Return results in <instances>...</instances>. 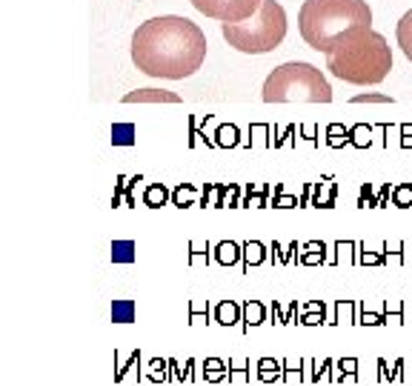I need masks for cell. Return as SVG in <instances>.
<instances>
[{
  "mask_svg": "<svg viewBox=\"0 0 412 386\" xmlns=\"http://www.w3.org/2000/svg\"><path fill=\"white\" fill-rule=\"evenodd\" d=\"M306 380V360H284V386H295Z\"/></svg>",
  "mask_w": 412,
  "mask_h": 386,
  "instance_id": "cell-15",
  "label": "cell"
},
{
  "mask_svg": "<svg viewBox=\"0 0 412 386\" xmlns=\"http://www.w3.org/2000/svg\"><path fill=\"white\" fill-rule=\"evenodd\" d=\"M255 375H258L261 383H281L284 380V360L261 358L258 366H255Z\"/></svg>",
  "mask_w": 412,
  "mask_h": 386,
  "instance_id": "cell-9",
  "label": "cell"
},
{
  "mask_svg": "<svg viewBox=\"0 0 412 386\" xmlns=\"http://www.w3.org/2000/svg\"><path fill=\"white\" fill-rule=\"evenodd\" d=\"M238 321H241V315H238V306H235V303H221L218 306V323L221 326H232Z\"/></svg>",
  "mask_w": 412,
  "mask_h": 386,
  "instance_id": "cell-19",
  "label": "cell"
},
{
  "mask_svg": "<svg viewBox=\"0 0 412 386\" xmlns=\"http://www.w3.org/2000/svg\"><path fill=\"white\" fill-rule=\"evenodd\" d=\"M206 34L181 14L149 17L132 34V63L149 77L184 81L206 61Z\"/></svg>",
  "mask_w": 412,
  "mask_h": 386,
  "instance_id": "cell-1",
  "label": "cell"
},
{
  "mask_svg": "<svg viewBox=\"0 0 412 386\" xmlns=\"http://www.w3.org/2000/svg\"><path fill=\"white\" fill-rule=\"evenodd\" d=\"M124 103H181V98L166 89H137L124 94Z\"/></svg>",
  "mask_w": 412,
  "mask_h": 386,
  "instance_id": "cell-7",
  "label": "cell"
},
{
  "mask_svg": "<svg viewBox=\"0 0 412 386\" xmlns=\"http://www.w3.org/2000/svg\"><path fill=\"white\" fill-rule=\"evenodd\" d=\"M249 261H252V263H258V261H261V246H258V243H252V246H249Z\"/></svg>",
  "mask_w": 412,
  "mask_h": 386,
  "instance_id": "cell-28",
  "label": "cell"
},
{
  "mask_svg": "<svg viewBox=\"0 0 412 386\" xmlns=\"http://www.w3.org/2000/svg\"><path fill=\"white\" fill-rule=\"evenodd\" d=\"M201 378L206 383H221L229 378V363H224L221 358H206L201 363Z\"/></svg>",
  "mask_w": 412,
  "mask_h": 386,
  "instance_id": "cell-11",
  "label": "cell"
},
{
  "mask_svg": "<svg viewBox=\"0 0 412 386\" xmlns=\"http://www.w3.org/2000/svg\"><path fill=\"white\" fill-rule=\"evenodd\" d=\"M146 378H149L152 383H169V380H172L169 360H166V358H155V360H149V366H146Z\"/></svg>",
  "mask_w": 412,
  "mask_h": 386,
  "instance_id": "cell-14",
  "label": "cell"
},
{
  "mask_svg": "<svg viewBox=\"0 0 412 386\" xmlns=\"http://www.w3.org/2000/svg\"><path fill=\"white\" fill-rule=\"evenodd\" d=\"M332 369H335V360H332V358L306 360V380H309V383H321V380H329V383H332Z\"/></svg>",
  "mask_w": 412,
  "mask_h": 386,
  "instance_id": "cell-12",
  "label": "cell"
},
{
  "mask_svg": "<svg viewBox=\"0 0 412 386\" xmlns=\"http://www.w3.org/2000/svg\"><path fill=\"white\" fill-rule=\"evenodd\" d=\"M352 103H392L389 94H355Z\"/></svg>",
  "mask_w": 412,
  "mask_h": 386,
  "instance_id": "cell-22",
  "label": "cell"
},
{
  "mask_svg": "<svg viewBox=\"0 0 412 386\" xmlns=\"http://www.w3.org/2000/svg\"><path fill=\"white\" fill-rule=\"evenodd\" d=\"M264 101L266 103H329L332 86L321 74L318 66L306 61L281 63L269 72L264 81Z\"/></svg>",
  "mask_w": 412,
  "mask_h": 386,
  "instance_id": "cell-4",
  "label": "cell"
},
{
  "mask_svg": "<svg viewBox=\"0 0 412 386\" xmlns=\"http://www.w3.org/2000/svg\"><path fill=\"white\" fill-rule=\"evenodd\" d=\"M201 14L221 23H241L261 9L264 0H189Z\"/></svg>",
  "mask_w": 412,
  "mask_h": 386,
  "instance_id": "cell-6",
  "label": "cell"
},
{
  "mask_svg": "<svg viewBox=\"0 0 412 386\" xmlns=\"http://www.w3.org/2000/svg\"><path fill=\"white\" fill-rule=\"evenodd\" d=\"M409 201V189H401L398 192V203H406Z\"/></svg>",
  "mask_w": 412,
  "mask_h": 386,
  "instance_id": "cell-30",
  "label": "cell"
},
{
  "mask_svg": "<svg viewBox=\"0 0 412 386\" xmlns=\"http://www.w3.org/2000/svg\"><path fill=\"white\" fill-rule=\"evenodd\" d=\"M252 363L249 360H229V383H249Z\"/></svg>",
  "mask_w": 412,
  "mask_h": 386,
  "instance_id": "cell-17",
  "label": "cell"
},
{
  "mask_svg": "<svg viewBox=\"0 0 412 386\" xmlns=\"http://www.w3.org/2000/svg\"><path fill=\"white\" fill-rule=\"evenodd\" d=\"M344 380H358V360L355 358L335 360V369H332V383H344Z\"/></svg>",
  "mask_w": 412,
  "mask_h": 386,
  "instance_id": "cell-13",
  "label": "cell"
},
{
  "mask_svg": "<svg viewBox=\"0 0 412 386\" xmlns=\"http://www.w3.org/2000/svg\"><path fill=\"white\" fill-rule=\"evenodd\" d=\"M304 323H306V326H315V323H324V306H318V303H312V306H309V312H306V318H304Z\"/></svg>",
  "mask_w": 412,
  "mask_h": 386,
  "instance_id": "cell-23",
  "label": "cell"
},
{
  "mask_svg": "<svg viewBox=\"0 0 412 386\" xmlns=\"http://www.w3.org/2000/svg\"><path fill=\"white\" fill-rule=\"evenodd\" d=\"M326 69L338 81L352 86H378L392 69V52L381 32L372 26H355L338 37L326 54Z\"/></svg>",
  "mask_w": 412,
  "mask_h": 386,
  "instance_id": "cell-2",
  "label": "cell"
},
{
  "mask_svg": "<svg viewBox=\"0 0 412 386\" xmlns=\"http://www.w3.org/2000/svg\"><path fill=\"white\" fill-rule=\"evenodd\" d=\"M137 366H141V349L129 352L126 358H124L121 352H115V383H124L129 372H137V375H141V369H137Z\"/></svg>",
  "mask_w": 412,
  "mask_h": 386,
  "instance_id": "cell-8",
  "label": "cell"
},
{
  "mask_svg": "<svg viewBox=\"0 0 412 386\" xmlns=\"http://www.w3.org/2000/svg\"><path fill=\"white\" fill-rule=\"evenodd\" d=\"M264 323V306L261 303H249L246 306V321H244V329H252V326Z\"/></svg>",
  "mask_w": 412,
  "mask_h": 386,
  "instance_id": "cell-20",
  "label": "cell"
},
{
  "mask_svg": "<svg viewBox=\"0 0 412 386\" xmlns=\"http://www.w3.org/2000/svg\"><path fill=\"white\" fill-rule=\"evenodd\" d=\"M195 366H198V363H195L192 358L181 366L178 360H172L169 358V369H172V380H178V383H195V378H198V375H195Z\"/></svg>",
  "mask_w": 412,
  "mask_h": 386,
  "instance_id": "cell-16",
  "label": "cell"
},
{
  "mask_svg": "<svg viewBox=\"0 0 412 386\" xmlns=\"http://www.w3.org/2000/svg\"><path fill=\"white\" fill-rule=\"evenodd\" d=\"M335 323H355V321H352V303H341L338 306V321Z\"/></svg>",
  "mask_w": 412,
  "mask_h": 386,
  "instance_id": "cell-25",
  "label": "cell"
},
{
  "mask_svg": "<svg viewBox=\"0 0 412 386\" xmlns=\"http://www.w3.org/2000/svg\"><path fill=\"white\" fill-rule=\"evenodd\" d=\"M235 258H238V255H235V246L224 243V246H221V261H224V263H232Z\"/></svg>",
  "mask_w": 412,
  "mask_h": 386,
  "instance_id": "cell-27",
  "label": "cell"
},
{
  "mask_svg": "<svg viewBox=\"0 0 412 386\" xmlns=\"http://www.w3.org/2000/svg\"><path fill=\"white\" fill-rule=\"evenodd\" d=\"M112 321H115V323H129V321H135V303H132V301H117V303L112 306Z\"/></svg>",
  "mask_w": 412,
  "mask_h": 386,
  "instance_id": "cell-18",
  "label": "cell"
},
{
  "mask_svg": "<svg viewBox=\"0 0 412 386\" xmlns=\"http://www.w3.org/2000/svg\"><path fill=\"white\" fill-rule=\"evenodd\" d=\"M404 369H406V366H404V358H398L395 363H392V372H395V383H404V380H406Z\"/></svg>",
  "mask_w": 412,
  "mask_h": 386,
  "instance_id": "cell-26",
  "label": "cell"
},
{
  "mask_svg": "<svg viewBox=\"0 0 412 386\" xmlns=\"http://www.w3.org/2000/svg\"><path fill=\"white\" fill-rule=\"evenodd\" d=\"M355 26H372V9L366 0H304L298 12V32L304 43L329 54L338 37Z\"/></svg>",
  "mask_w": 412,
  "mask_h": 386,
  "instance_id": "cell-3",
  "label": "cell"
},
{
  "mask_svg": "<svg viewBox=\"0 0 412 386\" xmlns=\"http://www.w3.org/2000/svg\"><path fill=\"white\" fill-rule=\"evenodd\" d=\"M115 258L117 261H132V243H115Z\"/></svg>",
  "mask_w": 412,
  "mask_h": 386,
  "instance_id": "cell-24",
  "label": "cell"
},
{
  "mask_svg": "<svg viewBox=\"0 0 412 386\" xmlns=\"http://www.w3.org/2000/svg\"><path fill=\"white\" fill-rule=\"evenodd\" d=\"M378 383H395V372L386 358H378Z\"/></svg>",
  "mask_w": 412,
  "mask_h": 386,
  "instance_id": "cell-21",
  "label": "cell"
},
{
  "mask_svg": "<svg viewBox=\"0 0 412 386\" xmlns=\"http://www.w3.org/2000/svg\"><path fill=\"white\" fill-rule=\"evenodd\" d=\"M224 41L244 54H266L286 37V9L278 0H264L261 9L241 23H221Z\"/></svg>",
  "mask_w": 412,
  "mask_h": 386,
  "instance_id": "cell-5",
  "label": "cell"
},
{
  "mask_svg": "<svg viewBox=\"0 0 412 386\" xmlns=\"http://www.w3.org/2000/svg\"><path fill=\"white\" fill-rule=\"evenodd\" d=\"M361 323H366V326H378V323H384L378 315H364V321Z\"/></svg>",
  "mask_w": 412,
  "mask_h": 386,
  "instance_id": "cell-29",
  "label": "cell"
},
{
  "mask_svg": "<svg viewBox=\"0 0 412 386\" xmlns=\"http://www.w3.org/2000/svg\"><path fill=\"white\" fill-rule=\"evenodd\" d=\"M395 41H398V46H401V52H404V57L412 63V9L401 17L398 21V26H395Z\"/></svg>",
  "mask_w": 412,
  "mask_h": 386,
  "instance_id": "cell-10",
  "label": "cell"
}]
</instances>
